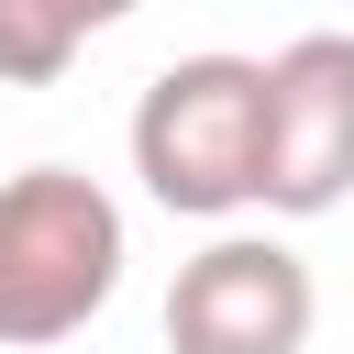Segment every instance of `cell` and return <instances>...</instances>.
Masks as SVG:
<instances>
[{"mask_svg": "<svg viewBox=\"0 0 354 354\" xmlns=\"http://www.w3.org/2000/svg\"><path fill=\"white\" fill-rule=\"evenodd\" d=\"M310 321H321V288L277 232H210L166 288L177 354H299Z\"/></svg>", "mask_w": 354, "mask_h": 354, "instance_id": "4", "label": "cell"}, {"mask_svg": "<svg viewBox=\"0 0 354 354\" xmlns=\"http://www.w3.org/2000/svg\"><path fill=\"white\" fill-rule=\"evenodd\" d=\"M122 288V199L77 166L0 177V354L88 332Z\"/></svg>", "mask_w": 354, "mask_h": 354, "instance_id": "2", "label": "cell"}, {"mask_svg": "<svg viewBox=\"0 0 354 354\" xmlns=\"http://www.w3.org/2000/svg\"><path fill=\"white\" fill-rule=\"evenodd\" d=\"M133 177L177 221L266 210V55H177L133 100Z\"/></svg>", "mask_w": 354, "mask_h": 354, "instance_id": "1", "label": "cell"}, {"mask_svg": "<svg viewBox=\"0 0 354 354\" xmlns=\"http://www.w3.org/2000/svg\"><path fill=\"white\" fill-rule=\"evenodd\" d=\"M354 199V33H288L266 55V210L321 221Z\"/></svg>", "mask_w": 354, "mask_h": 354, "instance_id": "3", "label": "cell"}, {"mask_svg": "<svg viewBox=\"0 0 354 354\" xmlns=\"http://www.w3.org/2000/svg\"><path fill=\"white\" fill-rule=\"evenodd\" d=\"M111 22H133V0H0V77L11 88L66 77Z\"/></svg>", "mask_w": 354, "mask_h": 354, "instance_id": "5", "label": "cell"}]
</instances>
